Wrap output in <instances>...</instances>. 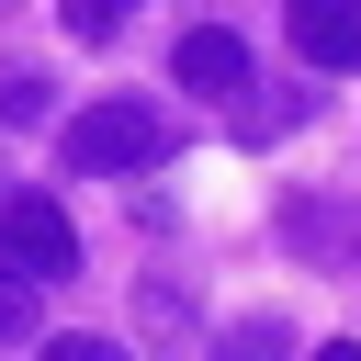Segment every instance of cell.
I'll list each match as a JSON object with an SVG mask.
<instances>
[{
  "instance_id": "obj_1",
  "label": "cell",
  "mask_w": 361,
  "mask_h": 361,
  "mask_svg": "<svg viewBox=\"0 0 361 361\" xmlns=\"http://www.w3.org/2000/svg\"><path fill=\"white\" fill-rule=\"evenodd\" d=\"M68 169L79 180H124V169H158L169 158V113L158 102H90V113H68Z\"/></svg>"
},
{
  "instance_id": "obj_2",
  "label": "cell",
  "mask_w": 361,
  "mask_h": 361,
  "mask_svg": "<svg viewBox=\"0 0 361 361\" xmlns=\"http://www.w3.org/2000/svg\"><path fill=\"white\" fill-rule=\"evenodd\" d=\"M0 271H23V282H68L79 271V226H68L56 192H0Z\"/></svg>"
},
{
  "instance_id": "obj_3",
  "label": "cell",
  "mask_w": 361,
  "mask_h": 361,
  "mask_svg": "<svg viewBox=\"0 0 361 361\" xmlns=\"http://www.w3.org/2000/svg\"><path fill=\"white\" fill-rule=\"evenodd\" d=\"M169 79L203 90V102H237V90H248V45H237L226 23H192V34L169 45Z\"/></svg>"
},
{
  "instance_id": "obj_4",
  "label": "cell",
  "mask_w": 361,
  "mask_h": 361,
  "mask_svg": "<svg viewBox=\"0 0 361 361\" xmlns=\"http://www.w3.org/2000/svg\"><path fill=\"white\" fill-rule=\"evenodd\" d=\"M293 56L305 68H361V0H293Z\"/></svg>"
},
{
  "instance_id": "obj_5",
  "label": "cell",
  "mask_w": 361,
  "mask_h": 361,
  "mask_svg": "<svg viewBox=\"0 0 361 361\" xmlns=\"http://www.w3.org/2000/svg\"><path fill=\"white\" fill-rule=\"evenodd\" d=\"M293 338H282V316H237L226 327V361H282Z\"/></svg>"
},
{
  "instance_id": "obj_6",
  "label": "cell",
  "mask_w": 361,
  "mask_h": 361,
  "mask_svg": "<svg viewBox=\"0 0 361 361\" xmlns=\"http://www.w3.org/2000/svg\"><path fill=\"white\" fill-rule=\"evenodd\" d=\"M56 11H68V34H79V45H102V34H124V11H135V0H56Z\"/></svg>"
},
{
  "instance_id": "obj_7",
  "label": "cell",
  "mask_w": 361,
  "mask_h": 361,
  "mask_svg": "<svg viewBox=\"0 0 361 361\" xmlns=\"http://www.w3.org/2000/svg\"><path fill=\"white\" fill-rule=\"evenodd\" d=\"M34 293H45V282H23V271H0V338H34Z\"/></svg>"
},
{
  "instance_id": "obj_8",
  "label": "cell",
  "mask_w": 361,
  "mask_h": 361,
  "mask_svg": "<svg viewBox=\"0 0 361 361\" xmlns=\"http://www.w3.org/2000/svg\"><path fill=\"white\" fill-rule=\"evenodd\" d=\"M0 124H45V79L11 68V79H0Z\"/></svg>"
},
{
  "instance_id": "obj_9",
  "label": "cell",
  "mask_w": 361,
  "mask_h": 361,
  "mask_svg": "<svg viewBox=\"0 0 361 361\" xmlns=\"http://www.w3.org/2000/svg\"><path fill=\"white\" fill-rule=\"evenodd\" d=\"M45 361H124V338H90V327H68V338H45Z\"/></svg>"
},
{
  "instance_id": "obj_10",
  "label": "cell",
  "mask_w": 361,
  "mask_h": 361,
  "mask_svg": "<svg viewBox=\"0 0 361 361\" xmlns=\"http://www.w3.org/2000/svg\"><path fill=\"white\" fill-rule=\"evenodd\" d=\"M305 361H361V338H327V350H305Z\"/></svg>"
}]
</instances>
